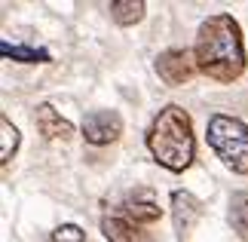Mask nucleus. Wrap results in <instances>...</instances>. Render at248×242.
I'll use <instances>...</instances> for the list:
<instances>
[{
    "label": "nucleus",
    "mask_w": 248,
    "mask_h": 242,
    "mask_svg": "<svg viewBox=\"0 0 248 242\" xmlns=\"http://www.w3.org/2000/svg\"><path fill=\"white\" fill-rule=\"evenodd\" d=\"M144 9L147 3L144 0H113L110 3V16H113V22L117 25H138L141 18H144Z\"/></svg>",
    "instance_id": "obj_10"
},
{
    "label": "nucleus",
    "mask_w": 248,
    "mask_h": 242,
    "mask_svg": "<svg viewBox=\"0 0 248 242\" xmlns=\"http://www.w3.org/2000/svg\"><path fill=\"white\" fill-rule=\"evenodd\" d=\"M120 215L123 218H129L132 224H154V221H159V202L154 196V190H147V187H135L132 193H126V199H123V206H120Z\"/></svg>",
    "instance_id": "obj_6"
},
{
    "label": "nucleus",
    "mask_w": 248,
    "mask_h": 242,
    "mask_svg": "<svg viewBox=\"0 0 248 242\" xmlns=\"http://www.w3.org/2000/svg\"><path fill=\"white\" fill-rule=\"evenodd\" d=\"M208 147H212L227 169L236 175H248V126L227 113H215L208 120Z\"/></svg>",
    "instance_id": "obj_3"
},
{
    "label": "nucleus",
    "mask_w": 248,
    "mask_h": 242,
    "mask_svg": "<svg viewBox=\"0 0 248 242\" xmlns=\"http://www.w3.org/2000/svg\"><path fill=\"white\" fill-rule=\"evenodd\" d=\"M196 65L205 77L217 83H233L245 71V46L239 34V22L233 16H212L199 25L196 46H193Z\"/></svg>",
    "instance_id": "obj_1"
},
{
    "label": "nucleus",
    "mask_w": 248,
    "mask_h": 242,
    "mask_svg": "<svg viewBox=\"0 0 248 242\" xmlns=\"http://www.w3.org/2000/svg\"><path fill=\"white\" fill-rule=\"evenodd\" d=\"M199 218H202V202H199L193 193L190 190H175L171 193V221H175V230H178L181 239L196 227Z\"/></svg>",
    "instance_id": "obj_7"
},
{
    "label": "nucleus",
    "mask_w": 248,
    "mask_h": 242,
    "mask_svg": "<svg viewBox=\"0 0 248 242\" xmlns=\"http://www.w3.org/2000/svg\"><path fill=\"white\" fill-rule=\"evenodd\" d=\"M0 52L6 59L16 62H52V55L46 49H31V46H13V43H0Z\"/></svg>",
    "instance_id": "obj_13"
},
{
    "label": "nucleus",
    "mask_w": 248,
    "mask_h": 242,
    "mask_svg": "<svg viewBox=\"0 0 248 242\" xmlns=\"http://www.w3.org/2000/svg\"><path fill=\"white\" fill-rule=\"evenodd\" d=\"M101 233L108 242H154V236L147 233L141 224H132L129 218L117 215H104L101 218Z\"/></svg>",
    "instance_id": "obj_8"
},
{
    "label": "nucleus",
    "mask_w": 248,
    "mask_h": 242,
    "mask_svg": "<svg viewBox=\"0 0 248 242\" xmlns=\"http://www.w3.org/2000/svg\"><path fill=\"white\" fill-rule=\"evenodd\" d=\"M16 150H18V129L13 123H9V117L0 120V162H6L16 157Z\"/></svg>",
    "instance_id": "obj_12"
},
{
    "label": "nucleus",
    "mask_w": 248,
    "mask_h": 242,
    "mask_svg": "<svg viewBox=\"0 0 248 242\" xmlns=\"http://www.w3.org/2000/svg\"><path fill=\"white\" fill-rule=\"evenodd\" d=\"M123 135V117L117 111H92L83 117V138L89 144H110Z\"/></svg>",
    "instance_id": "obj_5"
},
{
    "label": "nucleus",
    "mask_w": 248,
    "mask_h": 242,
    "mask_svg": "<svg viewBox=\"0 0 248 242\" xmlns=\"http://www.w3.org/2000/svg\"><path fill=\"white\" fill-rule=\"evenodd\" d=\"M34 126H37V132H40L43 138H49V141H68L71 135H74V126L64 120L52 104H37Z\"/></svg>",
    "instance_id": "obj_9"
},
{
    "label": "nucleus",
    "mask_w": 248,
    "mask_h": 242,
    "mask_svg": "<svg viewBox=\"0 0 248 242\" xmlns=\"http://www.w3.org/2000/svg\"><path fill=\"white\" fill-rule=\"evenodd\" d=\"M46 242H86V233L77 227V224H62L52 230V236Z\"/></svg>",
    "instance_id": "obj_14"
},
{
    "label": "nucleus",
    "mask_w": 248,
    "mask_h": 242,
    "mask_svg": "<svg viewBox=\"0 0 248 242\" xmlns=\"http://www.w3.org/2000/svg\"><path fill=\"white\" fill-rule=\"evenodd\" d=\"M230 227L236 230V236L248 242V190L233 193L230 199Z\"/></svg>",
    "instance_id": "obj_11"
},
{
    "label": "nucleus",
    "mask_w": 248,
    "mask_h": 242,
    "mask_svg": "<svg viewBox=\"0 0 248 242\" xmlns=\"http://www.w3.org/2000/svg\"><path fill=\"white\" fill-rule=\"evenodd\" d=\"M199 71L196 55L190 49H166L156 55V74L166 86H181Z\"/></svg>",
    "instance_id": "obj_4"
},
{
    "label": "nucleus",
    "mask_w": 248,
    "mask_h": 242,
    "mask_svg": "<svg viewBox=\"0 0 248 242\" xmlns=\"http://www.w3.org/2000/svg\"><path fill=\"white\" fill-rule=\"evenodd\" d=\"M147 147L159 166H166L169 172H184L196 157L193 123H190L187 111L178 104H169L159 111L147 132Z\"/></svg>",
    "instance_id": "obj_2"
}]
</instances>
